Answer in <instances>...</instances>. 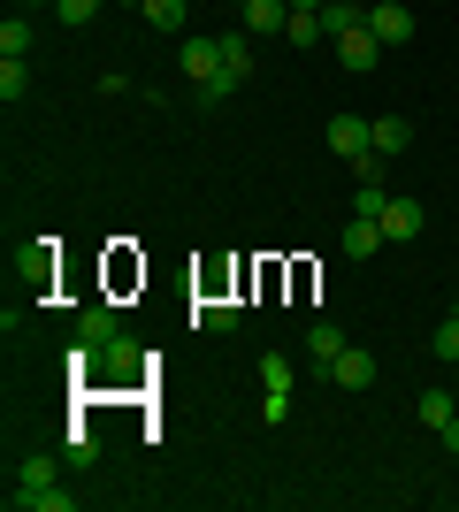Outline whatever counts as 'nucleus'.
Masks as SVG:
<instances>
[{"instance_id": "26", "label": "nucleus", "mask_w": 459, "mask_h": 512, "mask_svg": "<svg viewBox=\"0 0 459 512\" xmlns=\"http://www.w3.org/2000/svg\"><path fill=\"white\" fill-rule=\"evenodd\" d=\"M23 512H77V497H69V490H31Z\"/></svg>"}, {"instance_id": "15", "label": "nucleus", "mask_w": 459, "mask_h": 512, "mask_svg": "<svg viewBox=\"0 0 459 512\" xmlns=\"http://www.w3.org/2000/svg\"><path fill=\"white\" fill-rule=\"evenodd\" d=\"M146 23L153 31H184V23H192V0H146Z\"/></svg>"}, {"instance_id": "28", "label": "nucleus", "mask_w": 459, "mask_h": 512, "mask_svg": "<svg viewBox=\"0 0 459 512\" xmlns=\"http://www.w3.org/2000/svg\"><path fill=\"white\" fill-rule=\"evenodd\" d=\"M62 459H69V467H92V436H85V428H69V444H62Z\"/></svg>"}, {"instance_id": "24", "label": "nucleus", "mask_w": 459, "mask_h": 512, "mask_svg": "<svg viewBox=\"0 0 459 512\" xmlns=\"http://www.w3.org/2000/svg\"><path fill=\"white\" fill-rule=\"evenodd\" d=\"M383 199H391L383 184H360V192H352V214H368V222H383Z\"/></svg>"}, {"instance_id": "3", "label": "nucleus", "mask_w": 459, "mask_h": 512, "mask_svg": "<svg viewBox=\"0 0 459 512\" xmlns=\"http://www.w3.org/2000/svg\"><path fill=\"white\" fill-rule=\"evenodd\" d=\"M368 31L383 46H406V39H414V8H406V0H375V8H368Z\"/></svg>"}, {"instance_id": "14", "label": "nucleus", "mask_w": 459, "mask_h": 512, "mask_svg": "<svg viewBox=\"0 0 459 512\" xmlns=\"http://www.w3.org/2000/svg\"><path fill=\"white\" fill-rule=\"evenodd\" d=\"M284 39H291V46H322V39H329V23H322V8H291V23H284Z\"/></svg>"}, {"instance_id": "20", "label": "nucleus", "mask_w": 459, "mask_h": 512, "mask_svg": "<svg viewBox=\"0 0 459 512\" xmlns=\"http://www.w3.org/2000/svg\"><path fill=\"white\" fill-rule=\"evenodd\" d=\"M108 0H54V23H69V31H85L92 16H100Z\"/></svg>"}, {"instance_id": "25", "label": "nucleus", "mask_w": 459, "mask_h": 512, "mask_svg": "<svg viewBox=\"0 0 459 512\" xmlns=\"http://www.w3.org/2000/svg\"><path fill=\"white\" fill-rule=\"evenodd\" d=\"M261 421H268V428L291 421V390H261Z\"/></svg>"}, {"instance_id": "4", "label": "nucleus", "mask_w": 459, "mask_h": 512, "mask_svg": "<svg viewBox=\"0 0 459 512\" xmlns=\"http://www.w3.org/2000/svg\"><path fill=\"white\" fill-rule=\"evenodd\" d=\"M421 222H429V207H421V199H383V237H391V245H406V237H421Z\"/></svg>"}, {"instance_id": "17", "label": "nucleus", "mask_w": 459, "mask_h": 512, "mask_svg": "<svg viewBox=\"0 0 459 512\" xmlns=\"http://www.w3.org/2000/svg\"><path fill=\"white\" fill-rule=\"evenodd\" d=\"M199 329H207V337H230V329H238V306L230 299H199Z\"/></svg>"}, {"instance_id": "7", "label": "nucleus", "mask_w": 459, "mask_h": 512, "mask_svg": "<svg viewBox=\"0 0 459 512\" xmlns=\"http://www.w3.org/2000/svg\"><path fill=\"white\" fill-rule=\"evenodd\" d=\"M337 62H345L352 77H360V69H375V62H383V39H375L368 23H360V31H337Z\"/></svg>"}, {"instance_id": "32", "label": "nucleus", "mask_w": 459, "mask_h": 512, "mask_svg": "<svg viewBox=\"0 0 459 512\" xmlns=\"http://www.w3.org/2000/svg\"><path fill=\"white\" fill-rule=\"evenodd\" d=\"M123 8H138V16H146V0H123Z\"/></svg>"}, {"instance_id": "8", "label": "nucleus", "mask_w": 459, "mask_h": 512, "mask_svg": "<svg viewBox=\"0 0 459 512\" xmlns=\"http://www.w3.org/2000/svg\"><path fill=\"white\" fill-rule=\"evenodd\" d=\"M115 337H123V321H115V306H85V314H77V344H85V352H108Z\"/></svg>"}, {"instance_id": "23", "label": "nucleus", "mask_w": 459, "mask_h": 512, "mask_svg": "<svg viewBox=\"0 0 459 512\" xmlns=\"http://www.w3.org/2000/svg\"><path fill=\"white\" fill-rule=\"evenodd\" d=\"M261 390H291V360L284 352H261Z\"/></svg>"}, {"instance_id": "21", "label": "nucleus", "mask_w": 459, "mask_h": 512, "mask_svg": "<svg viewBox=\"0 0 459 512\" xmlns=\"http://www.w3.org/2000/svg\"><path fill=\"white\" fill-rule=\"evenodd\" d=\"M429 352H437L444 367H459V314H444V321H437V337H429Z\"/></svg>"}, {"instance_id": "18", "label": "nucleus", "mask_w": 459, "mask_h": 512, "mask_svg": "<svg viewBox=\"0 0 459 512\" xmlns=\"http://www.w3.org/2000/svg\"><path fill=\"white\" fill-rule=\"evenodd\" d=\"M322 23H329V39H337V31H360L368 8H352V0H322Z\"/></svg>"}, {"instance_id": "30", "label": "nucleus", "mask_w": 459, "mask_h": 512, "mask_svg": "<svg viewBox=\"0 0 459 512\" xmlns=\"http://www.w3.org/2000/svg\"><path fill=\"white\" fill-rule=\"evenodd\" d=\"M16 8H46V16H54V0H16Z\"/></svg>"}, {"instance_id": "22", "label": "nucleus", "mask_w": 459, "mask_h": 512, "mask_svg": "<svg viewBox=\"0 0 459 512\" xmlns=\"http://www.w3.org/2000/svg\"><path fill=\"white\" fill-rule=\"evenodd\" d=\"M23 92H31V62H8V54H0V100H23Z\"/></svg>"}, {"instance_id": "13", "label": "nucleus", "mask_w": 459, "mask_h": 512, "mask_svg": "<svg viewBox=\"0 0 459 512\" xmlns=\"http://www.w3.org/2000/svg\"><path fill=\"white\" fill-rule=\"evenodd\" d=\"M329 146L345 153V161H352V153H368L375 146V138H368V115H337V123H329Z\"/></svg>"}, {"instance_id": "1", "label": "nucleus", "mask_w": 459, "mask_h": 512, "mask_svg": "<svg viewBox=\"0 0 459 512\" xmlns=\"http://www.w3.org/2000/svg\"><path fill=\"white\" fill-rule=\"evenodd\" d=\"M176 69L192 77V92H199L207 107L230 100V77H222V39H184V46H176Z\"/></svg>"}, {"instance_id": "11", "label": "nucleus", "mask_w": 459, "mask_h": 512, "mask_svg": "<svg viewBox=\"0 0 459 512\" xmlns=\"http://www.w3.org/2000/svg\"><path fill=\"white\" fill-rule=\"evenodd\" d=\"M337 245H345L352 260H375V253H383V222H368V214H352V222H345V237H337Z\"/></svg>"}, {"instance_id": "9", "label": "nucleus", "mask_w": 459, "mask_h": 512, "mask_svg": "<svg viewBox=\"0 0 459 512\" xmlns=\"http://www.w3.org/2000/svg\"><path fill=\"white\" fill-rule=\"evenodd\" d=\"M54 474H62V467H54V459H46V451H31V459H23V467H16V490H8V505H31V490H54Z\"/></svg>"}, {"instance_id": "12", "label": "nucleus", "mask_w": 459, "mask_h": 512, "mask_svg": "<svg viewBox=\"0 0 459 512\" xmlns=\"http://www.w3.org/2000/svg\"><path fill=\"white\" fill-rule=\"evenodd\" d=\"M345 329H337V321H314V329H306V352H314V367H337V352H345Z\"/></svg>"}, {"instance_id": "16", "label": "nucleus", "mask_w": 459, "mask_h": 512, "mask_svg": "<svg viewBox=\"0 0 459 512\" xmlns=\"http://www.w3.org/2000/svg\"><path fill=\"white\" fill-rule=\"evenodd\" d=\"M0 54H8V62H23V54H31V16H23V8L0 23Z\"/></svg>"}, {"instance_id": "29", "label": "nucleus", "mask_w": 459, "mask_h": 512, "mask_svg": "<svg viewBox=\"0 0 459 512\" xmlns=\"http://www.w3.org/2000/svg\"><path fill=\"white\" fill-rule=\"evenodd\" d=\"M444 451H452V459H459V413H452V421H444Z\"/></svg>"}, {"instance_id": "31", "label": "nucleus", "mask_w": 459, "mask_h": 512, "mask_svg": "<svg viewBox=\"0 0 459 512\" xmlns=\"http://www.w3.org/2000/svg\"><path fill=\"white\" fill-rule=\"evenodd\" d=\"M291 8H322V0H291Z\"/></svg>"}, {"instance_id": "6", "label": "nucleus", "mask_w": 459, "mask_h": 512, "mask_svg": "<svg viewBox=\"0 0 459 512\" xmlns=\"http://www.w3.org/2000/svg\"><path fill=\"white\" fill-rule=\"evenodd\" d=\"M253 69H261V62H253V31H245V23H238V31H222V77H230V92H238Z\"/></svg>"}, {"instance_id": "10", "label": "nucleus", "mask_w": 459, "mask_h": 512, "mask_svg": "<svg viewBox=\"0 0 459 512\" xmlns=\"http://www.w3.org/2000/svg\"><path fill=\"white\" fill-rule=\"evenodd\" d=\"M368 138H375V153L391 161V153L414 146V123H406V115H368Z\"/></svg>"}, {"instance_id": "19", "label": "nucleus", "mask_w": 459, "mask_h": 512, "mask_svg": "<svg viewBox=\"0 0 459 512\" xmlns=\"http://www.w3.org/2000/svg\"><path fill=\"white\" fill-rule=\"evenodd\" d=\"M414 413H421V421H429V428H444V421H452V390H421V398H414Z\"/></svg>"}, {"instance_id": "2", "label": "nucleus", "mask_w": 459, "mask_h": 512, "mask_svg": "<svg viewBox=\"0 0 459 512\" xmlns=\"http://www.w3.org/2000/svg\"><path fill=\"white\" fill-rule=\"evenodd\" d=\"M375 375H383V360H375L368 344H345V352H337V367H329V383H337V390H368Z\"/></svg>"}, {"instance_id": "5", "label": "nucleus", "mask_w": 459, "mask_h": 512, "mask_svg": "<svg viewBox=\"0 0 459 512\" xmlns=\"http://www.w3.org/2000/svg\"><path fill=\"white\" fill-rule=\"evenodd\" d=\"M238 23L253 31V39H284V23H291V0H245Z\"/></svg>"}, {"instance_id": "33", "label": "nucleus", "mask_w": 459, "mask_h": 512, "mask_svg": "<svg viewBox=\"0 0 459 512\" xmlns=\"http://www.w3.org/2000/svg\"><path fill=\"white\" fill-rule=\"evenodd\" d=\"M238 8H245V0H238Z\"/></svg>"}, {"instance_id": "27", "label": "nucleus", "mask_w": 459, "mask_h": 512, "mask_svg": "<svg viewBox=\"0 0 459 512\" xmlns=\"http://www.w3.org/2000/svg\"><path fill=\"white\" fill-rule=\"evenodd\" d=\"M352 184H383V153H352Z\"/></svg>"}]
</instances>
